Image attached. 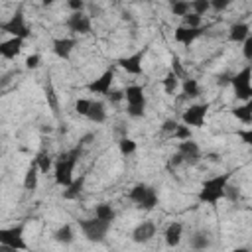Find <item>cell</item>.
Segmentation results:
<instances>
[{
    "label": "cell",
    "instance_id": "1",
    "mask_svg": "<svg viewBox=\"0 0 252 252\" xmlns=\"http://www.w3.org/2000/svg\"><path fill=\"white\" fill-rule=\"evenodd\" d=\"M79 158H81V146H75L73 150L63 152L53 161V179L57 185L67 187L73 181V171H75V165L79 163Z\"/></svg>",
    "mask_w": 252,
    "mask_h": 252
},
{
    "label": "cell",
    "instance_id": "2",
    "mask_svg": "<svg viewBox=\"0 0 252 252\" xmlns=\"http://www.w3.org/2000/svg\"><path fill=\"white\" fill-rule=\"evenodd\" d=\"M232 173L226 171V173H219V175H213L209 179L203 181L201 189H199V203H207L211 207H215L220 199H224V189H226V183L230 181Z\"/></svg>",
    "mask_w": 252,
    "mask_h": 252
},
{
    "label": "cell",
    "instance_id": "3",
    "mask_svg": "<svg viewBox=\"0 0 252 252\" xmlns=\"http://www.w3.org/2000/svg\"><path fill=\"white\" fill-rule=\"evenodd\" d=\"M128 199H130L132 203H136V205H138L140 209H144V211H152V209H156L158 203H159L158 191H156L154 187L146 185V183H136V185L130 189Z\"/></svg>",
    "mask_w": 252,
    "mask_h": 252
},
{
    "label": "cell",
    "instance_id": "4",
    "mask_svg": "<svg viewBox=\"0 0 252 252\" xmlns=\"http://www.w3.org/2000/svg\"><path fill=\"white\" fill-rule=\"evenodd\" d=\"M110 224L112 222L102 220V219H96V217H93V219H81L79 220V226H81L85 238L91 240V242H102L106 238L108 230H110Z\"/></svg>",
    "mask_w": 252,
    "mask_h": 252
},
{
    "label": "cell",
    "instance_id": "5",
    "mask_svg": "<svg viewBox=\"0 0 252 252\" xmlns=\"http://www.w3.org/2000/svg\"><path fill=\"white\" fill-rule=\"evenodd\" d=\"M0 32L4 33H10L12 37H22V39H28L30 37V28L26 24V18H24V12L18 10L14 12L6 22H0Z\"/></svg>",
    "mask_w": 252,
    "mask_h": 252
},
{
    "label": "cell",
    "instance_id": "6",
    "mask_svg": "<svg viewBox=\"0 0 252 252\" xmlns=\"http://www.w3.org/2000/svg\"><path fill=\"white\" fill-rule=\"evenodd\" d=\"M0 246L8 250H26L28 244L24 242V224L0 228Z\"/></svg>",
    "mask_w": 252,
    "mask_h": 252
},
{
    "label": "cell",
    "instance_id": "7",
    "mask_svg": "<svg viewBox=\"0 0 252 252\" xmlns=\"http://www.w3.org/2000/svg\"><path fill=\"white\" fill-rule=\"evenodd\" d=\"M228 83L232 85L234 93H236V98L240 100H250L252 96V85H250V65L242 67L236 75H232L228 79Z\"/></svg>",
    "mask_w": 252,
    "mask_h": 252
},
{
    "label": "cell",
    "instance_id": "8",
    "mask_svg": "<svg viewBox=\"0 0 252 252\" xmlns=\"http://www.w3.org/2000/svg\"><path fill=\"white\" fill-rule=\"evenodd\" d=\"M209 112V102H203V104H193L189 108L183 110L181 114V122L187 124L189 128H201L205 126V116Z\"/></svg>",
    "mask_w": 252,
    "mask_h": 252
},
{
    "label": "cell",
    "instance_id": "9",
    "mask_svg": "<svg viewBox=\"0 0 252 252\" xmlns=\"http://www.w3.org/2000/svg\"><path fill=\"white\" fill-rule=\"evenodd\" d=\"M67 28H69L73 33L87 35V33H91V30H93L91 16H87L85 12H73V14L67 18Z\"/></svg>",
    "mask_w": 252,
    "mask_h": 252
},
{
    "label": "cell",
    "instance_id": "10",
    "mask_svg": "<svg viewBox=\"0 0 252 252\" xmlns=\"http://www.w3.org/2000/svg\"><path fill=\"white\" fill-rule=\"evenodd\" d=\"M177 152L183 156V163H189V165H197L201 161V148L197 142H193L191 138L187 140H181L179 146H177Z\"/></svg>",
    "mask_w": 252,
    "mask_h": 252
},
{
    "label": "cell",
    "instance_id": "11",
    "mask_svg": "<svg viewBox=\"0 0 252 252\" xmlns=\"http://www.w3.org/2000/svg\"><path fill=\"white\" fill-rule=\"evenodd\" d=\"M112 81H114V69L110 67V69H106L98 79H94V81H91L89 85H87V89L91 91V93H94V94H108V91H110V87H112Z\"/></svg>",
    "mask_w": 252,
    "mask_h": 252
},
{
    "label": "cell",
    "instance_id": "12",
    "mask_svg": "<svg viewBox=\"0 0 252 252\" xmlns=\"http://www.w3.org/2000/svg\"><path fill=\"white\" fill-rule=\"evenodd\" d=\"M144 55H146V49H140V51H136V53H132L128 57H122V59H118V67H122L130 75H140L142 73Z\"/></svg>",
    "mask_w": 252,
    "mask_h": 252
},
{
    "label": "cell",
    "instance_id": "13",
    "mask_svg": "<svg viewBox=\"0 0 252 252\" xmlns=\"http://www.w3.org/2000/svg\"><path fill=\"white\" fill-rule=\"evenodd\" d=\"M156 230H158L156 222H152V220H142V222L132 230V240L138 242V244H146V242H150V240L156 236Z\"/></svg>",
    "mask_w": 252,
    "mask_h": 252
},
{
    "label": "cell",
    "instance_id": "14",
    "mask_svg": "<svg viewBox=\"0 0 252 252\" xmlns=\"http://www.w3.org/2000/svg\"><path fill=\"white\" fill-rule=\"evenodd\" d=\"M24 41L22 37H10L6 41H0V57L4 59H14L22 53V47H24Z\"/></svg>",
    "mask_w": 252,
    "mask_h": 252
},
{
    "label": "cell",
    "instance_id": "15",
    "mask_svg": "<svg viewBox=\"0 0 252 252\" xmlns=\"http://www.w3.org/2000/svg\"><path fill=\"white\" fill-rule=\"evenodd\" d=\"M75 39H71V37H57V39H53V43H51V49H53V53L59 57V59H69L71 57V51H73V47H75Z\"/></svg>",
    "mask_w": 252,
    "mask_h": 252
},
{
    "label": "cell",
    "instance_id": "16",
    "mask_svg": "<svg viewBox=\"0 0 252 252\" xmlns=\"http://www.w3.org/2000/svg\"><path fill=\"white\" fill-rule=\"evenodd\" d=\"M201 33H203V28H187V26H179V28L175 30L173 37H175V41H179V43H183V45H189V43H193Z\"/></svg>",
    "mask_w": 252,
    "mask_h": 252
},
{
    "label": "cell",
    "instance_id": "17",
    "mask_svg": "<svg viewBox=\"0 0 252 252\" xmlns=\"http://www.w3.org/2000/svg\"><path fill=\"white\" fill-rule=\"evenodd\" d=\"M124 98L128 106H146V94L140 85H130L124 91Z\"/></svg>",
    "mask_w": 252,
    "mask_h": 252
},
{
    "label": "cell",
    "instance_id": "18",
    "mask_svg": "<svg viewBox=\"0 0 252 252\" xmlns=\"http://www.w3.org/2000/svg\"><path fill=\"white\" fill-rule=\"evenodd\" d=\"M181 236H183V224H181V222H177V220L169 222V224H167V228H165V232H163L165 244H167V246H171V248H173V246H179Z\"/></svg>",
    "mask_w": 252,
    "mask_h": 252
},
{
    "label": "cell",
    "instance_id": "19",
    "mask_svg": "<svg viewBox=\"0 0 252 252\" xmlns=\"http://www.w3.org/2000/svg\"><path fill=\"white\" fill-rule=\"evenodd\" d=\"M248 35H250V26L246 22H236L228 30V39L234 41V43H242Z\"/></svg>",
    "mask_w": 252,
    "mask_h": 252
},
{
    "label": "cell",
    "instance_id": "20",
    "mask_svg": "<svg viewBox=\"0 0 252 252\" xmlns=\"http://www.w3.org/2000/svg\"><path fill=\"white\" fill-rule=\"evenodd\" d=\"M89 120H93L94 124H100V122H104L106 120V110H104V104L100 102V100H91V106H89V110H87V114H85Z\"/></svg>",
    "mask_w": 252,
    "mask_h": 252
},
{
    "label": "cell",
    "instance_id": "21",
    "mask_svg": "<svg viewBox=\"0 0 252 252\" xmlns=\"http://www.w3.org/2000/svg\"><path fill=\"white\" fill-rule=\"evenodd\" d=\"M85 179H87V175L83 173V175H79L77 179L73 177V181L65 187V191H63V197L65 199H77L79 195H81V191H83V187H85Z\"/></svg>",
    "mask_w": 252,
    "mask_h": 252
},
{
    "label": "cell",
    "instance_id": "22",
    "mask_svg": "<svg viewBox=\"0 0 252 252\" xmlns=\"http://www.w3.org/2000/svg\"><path fill=\"white\" fill-rule=\"evenodd\" d=\"M37 177H39V167L35 165V161H32L26 171V177H24V189L33 191L37 187Z\"/></svg>",
    "mask_w": 252,
    "mask_h": 252
},
{
    "label": "cell",
    "instance_id": "23",
    "mask_svg": "<svg viewBox=\"0 0 252 252\" xmlns=\"http://www.w3.org/2000/svg\"><path fill=\"white\" fill-rule=\"evenodd\" d=\"M181 89H183V96L185 98H197L201 94V89H199V81L197 79H183L181 83Z\"/></svg>",
    "mask_w": 252,
    "mask_h": 252
},
{
    "label": "cell",
    "instance_id": "24",
    "mask_svg": "<svg viewBox=\"0 0 252 252\" xmlns=\"http://www.w3.org/2000/svg\"><path fill=\"white\" fill-rule=\"evenodd\" d=\"M94 217L112 222V220L116 219V211H114L112 205H108V203H98V205L94 207Z\"/></svg>",
    "mask_w": 252,
    "mask_h": 252
},
{
    "label": "cell",
    "instance_id": "25",
    "mask_svg": "<svg viewBox=\"0 0 252 252\" xmlns=\"http://www.w3.org/2000/svg\"><path fill=\"white\" fill-rule=\"evenodd\" d=\"M53 238H55L57 242H61V244H71V242L75 240V234H73L71 224H63V226H59V228L53 232Z\"/></svg>",
    "mask_w": 252,
    "mask_h": 252
},
{
    "label": "cell",
    "instance_id": "26",
    "mask_svg": "<svg viewBox=\"0 0 252 252\" xmlns=\"http://www.w3.org/2000/svg\"><path fill=\"white\" fill-rule=\"evenodd\" d=\"M232 114H234L240 122L250 124V122H252V104H250V100H246V104H242V106H234V108H232Z\"/></svg>",
    "mask_w": 252,
    "mask_h": 252
},
{
    "label": "cell",
    "instance_id": "27",
    "mask_svg": "<svg viewBox=\"0 0 252 252\" xmlns=\"http://www.w3.org/2000/svg\"><path fill=\"white\" fill-rule=\"evenodd\" d=\"M161 85H163V89H165L167 94H173L175 89L179 87V77H177V73H175V71H169V73L161 79Z\"/></svg>",
    "mask_w": 252,
    "mask_h": 252
},
{
    "label": "cell",
    "instance_id": "28",
    "mask_svg": "<svg viewBox=\"0 0 252 252\" xmlns=\"http://www.w3.org/2000/svg\"><path fill=\"white\" fill-rule=\"evenodd\" d=\"M33 161H35V165L39 167V173H47L49 167L53 165V158H51L49 154H45V152H39V154L33 158Z\"/></svg>",
    "mask_w": 252,
    "mask_h": 252
},
{
    "label": "cell",
    "instance_id": "29",
    "mask_svg": "<svg viewBox=\"0 0 252 252\" xmlns=\"http://www.w3.org/2000/svg\"><path fill=\"white\" fill-rule=\"evenodd\" d=\"M191 10V2L189 0H171V14L173 16H185Z\"/></svg>",
    "mask_w": 252,
    "mask_h": 252
},
{
    "label": "cell",
    "instance_id": "30",
    "mask_svg": "<svg viewBox=\"0 0 252 252\" xmlns=\"http://www.w3.org/2000/svg\"><path fill=\"white\" fill-rule=\"evenodd\" d=\"M136 142L132 140V138H120V142H118V150H120V154L122 156H130V154H134L136 152Z\"/></svg>",
    "mask_w": 252,
    "mask_h": 252
},
{
    "label": "cell",
    "instance_id": "31",
    "mask_svg": "<svg viewBox=\"0 0 252 252\" xmlns=\"http://www.w3.org/2000/svg\"><path fill=\"white\" fill-rule=\"evenodd\" d=\"M207 246H209V236H207L205 232H195V234L191 236V248L203 250V248H207Z\"/></svg>",
    "mask_w": 252,
    "mask_h": 252
},
{
    "label": "cell",
    "instance_id": "32",
    "mask_svg": "<svg viewBox=\"0 0 252 252\" xmlns=\"http://www.w3.org/2000/svg\"><path fill=\"white\" fill-rule=\"evenodd\" d=\"M171 134H173V138H177L179 142H181V140H187V138L193 136V132H191V128H189L187 124H177L175 130H173Z\"/></svg>",
    "mask_w": 252,
    "mask_h": 252
},
{
    "label": "cell",
    "instance_id": "33",
    "mask_svg": "<svg viewBox=\"0 0 252 252\" xmlns=\"http://www.w3.org/2000/svg\"><path fill=\"white\" fill-rule=\"evenodd\" d=\"M191 10L199 16H205L211 10V4H209V0H191Z\"/></svg>",
    "mask_w": 252,
    "mask_h": 252
},
{
    "label": "cell",
    "instance_id": "34",
    "mask_svg": "<svg viewBox=\"0 0 252 252\" xmlns=\"http://www.w3.org/2000/svg\"><path fill=\"white\" fill-rule=\"evenodd\" d=\"M183 26H187V28H201V16L195 14V12H187L183 16Z\"/></svg>",
    "mask_w": 252,
    "mask_h": 252
},
{
    "label": "cell",
    "instance_id": "35",
    "mask_svg": "<svg viewBox=\"0 0 252 252\" xmlns=\"http://www.w3.org/2000/svg\"><path fill=\"white\" fill-rule=\"evenodd\" d=\"M91 100H93V98H79V100L75 102V110H77L81 116H85L87 110H89V106H91Z\"/></svg>",
    "mask_w": 252,
    "mask_h": 252
},
{
    "label": "cell",
    "instance_id": "36",
    "mask_svg": "<svg viewBox=\"0 0 252 252\" xmlns=\"http://www.w3.org/2000/svg\"><path fill=\"white\" fill-rule=\"evenodd\" d=\"M230 2H232V0H209V4H211V10H217V12H222V10H226V8L230 6Z\"/></svg>",
    "mask_w": 252,
    "mask_h": 252
},
{
    "label": "cell",
    "instance_id": "37",
    "mask_svg": "<svg viewBox=\"0 0 252 252\" xmlns=\"http://www.w3.org/2000/svg\"><path fill=\"white\" fill-rule=\"evenodd\" d=\"M242 53H244V59H246V61L252 59V37H250V35L242 41Z\"/></svg>",
    "mask_w": 252,
    "mask_h": 252
},
{
    "label": "cell",
    "instance_id": "38",
    "mask_svg": "<svg viewBox=\"0 0 252 252\" xmlns=\"http://www.w3.org/2000/svg\"><path fill=\"white\" fill-rule=\"evenodd\" d=\"M39 65H41V57H39L37 53L26 57V67H28V69H37Z\"/></svg>",
    "mask_w": 252,
    "mask_h": 252
},
{
    "label": "cell",
    "instance_id": "39",
    "mask_svg": "<svg viewBox=\"0 0 252 252\" xmlns=\"http://www.w3.org/2000/svg\"><path fill=\"white\" fill-rule=\"evenodd\" d=\"M126 112L132 118H142L146 114V106H126Z\"/></svg>",
    "mask_w": 252,
    "mask_h": 252
},
{
    "label": "cell",
    "instance_id": "40",
    "mask_svg": "<svg viewBox=\"0 0 252 252\" xmlns=\"http://www.w3.org/2000/svg\"><path fill=\"white\" fill-rule=\"evenodd\" d=\"M67 6L73 10V12H83L85 10V0H67Z\"/></svg>",
    "mask_w": 252,
    "mask_h": 252
},
{
    "label": "cell",
    "instance_id": "41",
    "mask_svg": "<svg viewBox=\"0 0 252 252\" xmlns=\"http://www.w3.org/2000/svg\"><path fill=\"white\" fill-rule=\"evenodd\" d=\"M106 98H108L110 102H118V100H122V98H124V91H108Z\"/></svg>",
    "mask_w": 252,
    "mask_h": 252
},
{
    "label": "cell",
    "instance_id": "42",
    "mask_svg": "<svg viewBox=\"0 0 252 252\" xmlns=\"http://www.w3.org/2000/svg\"><path fill=\"white\" fill-rule=\"evenodd\" d=\"M181 163H183V156L177 152V154L169 159V163H167V165H169V167H177V165H181Z\"/></svg>",
    "mask_w": 252,
    "mask_h": 252
},
{
    "label": "cell",
    "instance_id": "43",
    "mask_svg": "<svg viewBox=\"0 0 252 252\" xmlns=\"http://www.w3.org/2000/svg\"><path fill=\"white\" fill-rule=\"evenodd\" d=\"M175 126H177V122H175V120H165V122H163V126H161V130H163V132H173V130H175Z\"/></svg>",
    "mask_w": 252,
    "mask_h": 252
},
{
    "label": "cell",
    "instance_id": "44",
    "mask_svg": "<svg viewBox=\"0 0 252 252\" xmlns=\"http://www.w3.org/2000/svg\"><path fill=\"white\" fill-rule=\"evenodd\" d=\"M228 79H230L228 75H220V77H219V81H217V85H220V87H222V85H226V83H228Z\"/></svg>",
    "mask_w": 252,
    "mask_h": 252
},
{
    "label": "cell",
    "instance_id": "45",
    "mask_svg": "<svg viewBox=\"0 0 252 252\" xmlns=\"http://www.w3.org/2000/svg\"><path fill=\"white\" fill-rule=\"evenodd\" d=\"M240 136H242V140H244L246 144H250V142H252V134H250V132H242Z\"/></svg>",
    "mask_w": 252,
    "mask_h": 252
},
{
    "label": "cell",
    "instance_id": "46",
    "mask_svg": "<svg viewBox=\"0 0 252 252\" xmlns=\"http://www.w3.org/2000/svg\"><path fill=\"white\" fill-rule=\"evenodd\" d=\"M39 2H41V4H43V6H51V4H53V2H55V0H39Z\"/></svg>",
    "mask_w": 252,
    "mask_h": 252
}]
</instances>
